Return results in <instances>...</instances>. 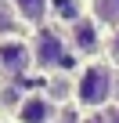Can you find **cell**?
<instances>
[{
  "mask_svg": "<svg viewBox=\"0 0 119 123\" xmlns=\"http://www.w3.org/2000/svg\"><path fill=\"white\" fill-rule=\"evenodd\" d=\"M33 65V43L29 40H18V36H7V40H0V73H25Z\"/></svg>",
  "mask_w": 119,
  "mask_h": 123,
  "instance_id": "277c9868",
  "label": "cell"
},
{
  "mask_svg": "<svg viewBox=\"0 0 119 123\" xmlns=\"http://www.w3.org/2000/svg\"><path fill=\"white\" fill-rule=\"evenodd\" d=\"M105 54H108V58H105L108 65H112V69H119V25L108 33V40H105Z\"/></svg>",
  "mask_w": 119,
  "mask_h": 123,
  "instance_id": "ba28073f",
  "label": "cell"
},
{
  "mask_svg": "<svg viewBox=\"0 0 119 123\" xmlns=\"http://www.w3.org/2000/svg\"><path fill=\"white\" fill-rule=\"evenodd\" d=\"M54 123H79V119H76V116H65V112H58V119H54Z\"/></svg>",
  "mask_w": 119,
  "mask_h": 123,
  "instance_id": "30bf717a",
  "label": "cell"
},
{
  "mask_svg": "<svg viewBox=\"0 0 119 123\" xmlns=\"http://www.w3.org/2000/svg\"><path fill=\"white\" fill-rule=\"evenodd\" d=\"M11 4H15V15L29 25H40L51 15V0H11Z\"/></svg>",
  "mask_w": 119,
  "mask_h": 123,
  "instance_id": "8992f818",
  "label": "cell"
},
{
  "mask_svg": "<svg viewBox=\"0 0 119 123\" xmlns=\"http://www.w3.org/2000/svg\"><path fill=\"white\" fill-rule=\"evenodd\" d=\"M112 87H115V69L108 62H87L83 73L72 80V98L87 112H101L112 105Z\"/></svg>",
  "mask_w": 119,
  "mask_h": 123,
  "instance_id": "6da1fadb",
  "label": "cell"
},
{
  "mask_svg": "<svg viewBox=\"0 0 119 123\" xmlns=\"http://www.w3.org/2000/svg\"><path fill=\"white\" fill-rule=\"evenodd\" d=\"M94 22L97 25H108V29H115L119 25V0H94Z\"/></svg>",
  "mask_w": 119,
  "mask_h": 123,
  "instance_id": "52a82bcc",
  "label": "cell"
},
{
  "mask_svg": "<svg viewBox=\"0 0 119 123\" xmlns=\"http://www.w3.org/2000/svg\"><path fill=\"white\" fill-rule=\"evenodd\" d=\"M65 40H69V51H76L79 58H94V54L105 51V36H101V25L94 22V15H79V18H72Z\"/></svg>",
  "mask_w": 119,
  "mask_h": 123,
  "instance_id": "3957f363",
  "label": "cell"
},
{
  "mask_svg": "<svg viewBox=\"0 0 119 123\" xmlns=\"http://www.w3.org/2000/svg\"><path fill=\"white\" fill-rule=\"evenodd\" d=\"M15 119L18 123H54L58 119V105L47 94H25V98H18Z\"/></svg>",
  "mask_w": 119,
  "mask_h": 123,
  "instance_id": "5b68a950",
  "label": "cell"
},
{
  "mask_svg": "<svg viewBox=\"0 0 119 123\" xmlns=\"http://www.w3.org/2000/svg\"><path fill=\"white\" fill-rule=\"evenodd\" d=\"M112 101H119V69H115V87H112Z\"/></svg>",
  "mask_w": 119,
  "mask_h": 123,
  "instance_id": "8fae6325",
  "label": "cell"
},
{
  "mask_svg": "<svg viewBox=\"0 0 119 123\" xmlns=\"http://www.w3.org/2000/svg\"><path fill=\"white\" fill-rule=\"evenodd\" d=\"M79 123H115V119H112L108 112H87V116H83Z\"/></svg>",
  "mask_w": 119,
  "mask_h": 123,
  "instance_id": "9c48e42d",
  "label": "cell"
},
{
  "mask_svg": "<svg viewBox=\"0 0 119 123\" xmlns=\"http://www.w3.org/2000/svg\"><path fill=\"white\" fill-rule=\"evenodd\" d=\"M69 62V40L54 29H40L36 40H33V65L43 69V73H54Z\"/></svg>",
  "mask_w": 119,
  "mask_h": 123,
  "instance_id": "7a4b0ae2",
  "label": "cell"
}]
</instances>
